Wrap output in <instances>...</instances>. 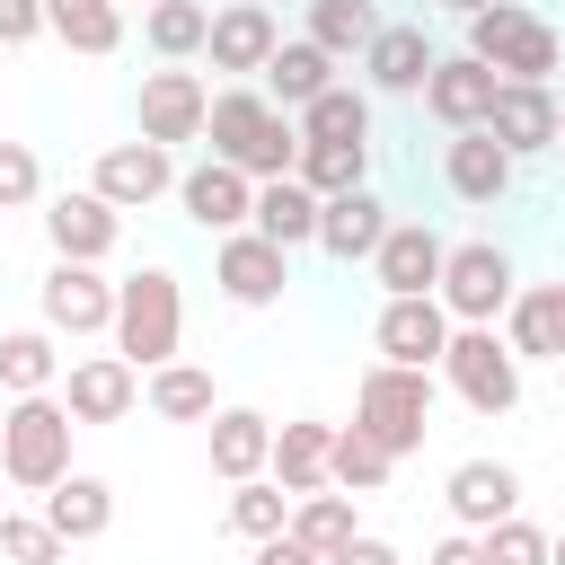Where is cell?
Instances as JSON below:
<instances>
[{
  "mask_svg": "<svg viewBox=\"0 0 565 565\" xmlns=\"http://www.w3.org/2000/svg\"><path fill=\"white\" fill-rule=\"evenodd\" d=\"M203 132H212V159L247 168L256 185L300 168V115H291V106H274L265 88H221V97H212V115H203Z\"/></svg>",
  "mask_w": 565,
  "mask_h": 565,
  "instance_id": "obj_1",
  "label": "cell"
},
{
  "mask_svg": "<svg viewBox=\"0 0 565 565\" xmlns=\"http://www.w3.org/2000/svg\"><path fill=\"white\" fill-rule=\"evenodd\" d=\"M71 433H79V415H71L53 388L9 397V415H0V477H9L18 494H53V486L71 477Z\"/></svg>",
  "mask_w": 565,
  "mask_h": 565,
  "instance_id": "obj_2",
  "label": "cell"
},
{
  "mask_svg": "<svg viewBox=\"0 0 565 565\" xmlns=\"http://www.w3.org/2000/svg\"><path fill=\"white\" fill-rule=\"evenodd\" d=\"M177 344H185V291H177V274L168 265L124 274L115 282V353L132 371H159V362H177Z\"/></svg>",
  "mask_w": 565,
  "mask_h": 565,
  "instance_id": "obj_3",
  "label": "cell"
},
{
  "mask_svg": "<svg viewBox=\"0 0 565 565\" xmlns=\"http://www.w3.org/2000/svg\"><path fill=\"white\" fill-rule=\"evenodd\" d=\"M353 424H362L371 441H388L397 459H406V450H424V433H433V371L371 362V371H362V388H353Z\"/></svg>",
  "mask_w": 565,
  "mask_h": 565,
  "instance_id": "obj_4",
  "label": "cell"
},
{
  "mask_svg": "<svg viewBox=\"0 0 565 565\" xmlns=\"http://www.w3.org/2000/svg\"><path fill=\"white\" fill-rule=\"evenodd\" d=\"M468 53H477L486 71H503V79H556V62H565L556 26H547L539 9H521V0L477 9V18H468Z\"/></svg>",
  "mask_w": 565,
  "mask_h": 565,
  "instance_id": "obj_5",
  "label": "cell"
},
{
  "mask_svg": "<svg viewBox=\"0 0 565 565\" xmlns=\"http://www.w3.org/2000/svg\"><path fill=\"white\" fill-rule=\"evenodd\" d=\"M441 380H450L459 406H477V415H512V406H521V353H512V335H494V327H450Z\"/></svg>",
  "mask_w": 565,
  "mask_h": 565,
  "instance_id": "obj_6",
  "label": "cell"
},
{
  "mask_svg": "<svg viewBox=\"0 0 565 565\" xmlns=\"http://www.w3.org/2000/svg\"><path fill=\"white\" fill-rule=\"evenodd\" d=\"M512 291H521V274H512V256H503L494 238H459V247H450V265H441V309H450L459 327H494V318L512 309Z\"/></svg>",
  "mask_w": 565,
  "mask_h": 565,
  "instance_id": "obj_7",
  "label": "cell"
},
{
  "mask_svg": "<svg viewBox=\"0 0 565 565\" xmlns=\"http://www.w3.org/2000/svg\"><path fill=\"white\" fill-rule=\"evenodd\" d=\"M35 309L53 335H115V282L97 265H71V256H53V274L35 282Z\"/></svg>",
  "mask_w": 565,
  "mask_h": 565,
  "instance_id": "obj_8",
  "label": "cell"
},
{
  "mask_svg": "<svg viewBox=\"0 0 565 565\" xmlns=\"http://www.w3.org/2000/svg\"><path fill=\"white\" fill-rule=\"evenodd\" d=\"M450 309H441V291H415V300H380V327H371V344H380V362H406V371H441V353H450Z\"/></svg>",
  "mask_w": 565,
  "mask_h": 565,
  "instance_id": "obj_9",
  "label": "cell"
},
{
  "mask_svg": "<svg viewBox=\"0 0 565 565\" xmlns=\"http://www.w3.org/2000/svg\"><path fill=\"white\" fill-rule=\"evenodd\" d=\"M212 282H221L230 309H265V300H282V282H291V247H274L265 230H230L221 256H212Z\"/></svg>",
  "mask_w": 565,
  "mask_h": 565,
  "instance_id": "obj_10",
  "label": "cell"
},
{
  "mask_svg": "<svg viewBox=\"0 0 565 565\" xmlns=\"http://www.w3.org/2000/svg\"><path fill=\"white\" fill-rule=\"evenodd\" d=\"M177 203H185V221H194V230L230 238V230H247V221H256V177H247V168H230V159H203V168H185V177H177Z\"/></svg>",
  "mask_w": 565,
  "mask_h": 565,
  "instance_id": "obj_11",
  "label": "cell"
},
{
  "mask_svg": "<svg viewBox=\"0 0 565 565\" xmlns=\"http://www.w3.org/2000/svg\"><path fill=\"white\" fill-rule=\"evenodd\" d=\"M44 238H53V256H71V265H106L115 238H124V212H115L97 185H79V194H53V203H44Z\"/></svg>",
  "mask_w": 565,
  "mask_h": 565,
  "instance_id": "obj_12",
  "label": "cell"
},
{
  "mask_svg": "<svg viewBox=\"0 0 565 565\" xmlns=\"http://www.w3.org/2000/svg\"><path fill=\"white\" fill-rule=\"evenodd\" d=\"M433 35H424V18H388L380 35H371V53H362V79H371V97H424V79H433Z\"/></svg>",
  "mask_w": 565,
  "mask_h": 565,
  "instance_id": "obj_13",
  "label": "cell"
},
{
  "mask_svg": "<svg viewBox=\"0 0 565 565\" xmlns=\"http://www.w3.org/2000/svg\"><path fill=\"white\" fill-rule=\"evenodd\" d=\"M88 185H97V194H106L115 212H141V203L177 194V159H168L159 141H115V150H97Z\"/></svg>",
  "mask_w": 565,
  "mask_h": 565,
  "instance_id": "obj_14",
  "label": "cell"
},
{
  "mask_svg": "<svg viewBox=\"0 0 565 565\" xmlns=\"http://www.w3.org/2000/svg\"><path fill=\"white\" fill-rule=\"evenodd\" d=\"M441 265H450V238H441V230H424V221H388V238H380V256H371V274H380V291H388V300L441 291Z\"/></svg>",
  "mask_w": 565,
  "mask_h": 565,
  "instance_id": "obj_15",
  "label": "cell"
},
{
  "mask_svg": "<svg viewBox=\"0 0 565 565\" xmlns=\"http://www.w3.org/2000/svg\"><path fill=\"white\" fill-rule=\"evenodd\" d=\"M494 88H503V71H486L477 53H441V62H433V79H424V106H433V124L477 132V124L494 115Z\"/></svg>",
  "mask_w": 565,
  "mask_h": 565,
  "instance_id": "obj_16",
  "label": "cell"
},
{
  "mask_svg": "<svg viewBox=\"0 0 565 565\" xmlns=\"http://www.w3.org/2000/svg\"><path fill=\"white\" fill-rule=\"evenodd\" d=\"M203 115H212V88L194 71H150L141 79V141H159V150L203 141Z\"/></svg>",
  "mask_w": 565,
  "mask_h": 565,
  "instance_id": "obj_17",
  "label": "cell"
},
{
  "mask_svg": "<svg viewBox=\"0 0 565 565\" xmlns=\"http://www.w3.org/2000/svg\"><path fill=\"white\" fill-rule=\"evenodd\" d=\"M274 44H282V26H274V9H265V0H230V9H212V35H203L212 71L247 79V71H265V62H274Z\"/></svg>",
  "mask_w": 565,
  "mask_h": 565,
  "instance_id": "obj_18",
  "label": "cell"
},
{
  "mask_svg": "<svg viewBox=\"0 0 565 565\" xmlns=\"http://www.w3.org/2000/svg\"><path fill=\"white\" fill-rule=\"evenodd\" d=\"M486 132H494L512 159H539V150H556V88H547V79H503V88H494V115H486Z\"/></svg>",
  "mask_w": 565,
  "mask_h": 565,
  "instance_id": "obj_19",
  "label": "cell"
},
{
  "mask_svg": "<svg viewBox=\"0 0 565 565\" xmlns=\"http://www.w3.org/2000/svg\"><path fill=\"white\" fill-rule=\"evenodd\" d=\"M132 397H141V371H132L124 353H79L71 380H62V406H71L79 424H124Z\"/></svg>",
  "mask_w": 565,
  "mask_h": 565,
  "instance_id": "obj_20",
  "label": "cell"
},
{
  "mask_svg": "<svg viewBox=\"0 0 565 565\" xmlns=\"http://www.w3.org/2000/svg\"><path fill=\"white\" fill-rule=\"evenodd\" d=\"M441 503H450V521H459V530H494V521H512V512H521V477H512L503 459H459V468H450V486H441Z\"/></svg>",
  "mask_w": 565,
  "mask_h": 565,
  "instance_id": "obj_21",
  "label": "cell"
},
{
  "mask_svg": "<svg viewBox=\"0 0 565 565\" xmlns=\"http://www.w3.org/2000/svg\"><path fill=\"white\" fill-rule=\"evenodd\" d=\"M380 238H388V203H380L371 185L327 194V212H318V247H327L335 265H371V256H380Z\"/></svg>",
  "mask_w": 565,
  "mask_h": 565,
  "instance_id": "obj_22",
  "label": "cell"
},
{
  "mask_svg": "<svg viewBox=\"0 0 565 565\" xmlns=\"http://www.w3.org/2000/svg\"><path fill=\"white\" fill-rule=\"evenodd\" d=\"M512 150L477 124V132H450V150H441V177H450V194L459 203H503V185H512Z\"/></svg>",
  "mask_w": 565,
  "mask_h": 565,
  "instance_id": "obj_23",
  "label": "cell"
},
{
  "mask_svg": "<svg viewBox=\"0 0 565 565\" xmlns=\"http://www.w3.org/2000/svg\"><path fill=\"white\" fill-rule=\"evenodd\" d=\"M503 335L521 362H565V282H521L503 309Z\"/></svg>",
  "mask_w": 565,
  "mask_h": 565,
  "instance_id": "obj_24",
  "label": "cell"
},
{
  "mask_svg": "<svg viewBox=\"0 0 565 565\" xmlns=\"http://www.w3.org/2000/svg\"><path fill=\"white\" fill-rule=\"evenodd\" d=\"M327 450H335V424H318V415L274 424V459H265V477H274L282 494H318V486H327Z\"/></svg>",
  "mask_w": 565,
  "mask_h": 565,
  "instance_id": "obj_25",
  "label": "cell"
},
{
  "mask_svg": "<svg viewBox=\"0 0 565 565\" xmlns=\"http://www.w3.org/2000/svg\"><path fill=\"white\" fill-rule=\"evenodd\" d=\"M256 79H265V97H274V106H291V115H300L309 97H327V88H335V53H327V44H309V35H291V44H274V62H265Z\"/></svg>",
  "mask_w": 565,
  "mask_h": 565,
  "instance_id": "obj_26",
  "label": "cell"
},
{
  "mask_svg": "<svg viewBox=\"0 0 565 565\" xmlns=\"http://www.w3.org/2000/svg\"><path fill=\"white\" fill-rule=\"evenodd\" d=\"M265 459H274V415H256V406H221L212 415V477H265Z\"/></svg>",
  "mask_w": 565,
  "mask_h": 565,
  "instance_id": "obj_27",
  "label": "cell"
},
{
  "mask_svg": "<svg viewBox=\"0 0 565 565\" xmlns=\"http://www.w3.org/2000/svg\"><path fill=\"white\" fill-rule=\"evenodd\" d=\"M44 521H53L71 547H88V539H106V530H115V486H106V477H88V468H71V477L44 494Z\"/></svg>",
  "mask_w": 565,
  "mask_h": 565,
  "instance_id": "obj_28",
  "label": "cell"
},
{
  "mask_svg": "<svg viewBox=\"0 0 565 565\" xmlns=\"http://www.w3.org/2000/svg\"><path fill=\"white\" fill-rule=\"evenodd\" d=\"M318 212H327V203H318L300 177H265V185H256V221H247V230H265L274 247H318Z\"/></svg>",
  "mask_w": 565,
  "mask_h": 565,
  "instance_id": "obj_29",
  "label": "cell"
},
{
  "mask_svg": "<svg viewBox=\"0 0 565 565\" xmlns=\"http://www.w3.org/2000/svg\"><path fill=\"white\" fill-rule=\"evenodd\" d=\"M141 397H150L159 424H212V415H221L203 362H159V371H141Z\"/></svg>",
  "mask_w": 565,
  "mask_h": 565,
  "instance_id": "obj_30",
  "label": "cell"
},
{
  "mask_svg": "<svg viewBox=\"0 0 565 565\" xmlns=\"http://www.w3.org/2000/svg\"><path fill=\"white\" fill-rule=\"evenodd\" d=\"M53 380H62L53 327H9V335H0V388H9V397H35V388H53Z\"/></svg>",
  "mask_w": 565,
  "mask_h": 565,
  "instance_id": "obj_31",
  "label": "cell"
},
{
  "mask_svg": "<svg viewBox=\"0 0 565 565\" xmlns=\"http://www.w3.org/2000/svg\"><path fill=\"white\" fill-rule=\"evenodd\" d=\"M318 203L327 194H353V185H371V141H300V168H291Z\"/></svg>",
  "mask_w": 565,
  "mask_h": 565,
  "instance_id": "obj_32",
  "label": "cell"
},
{
  "mask_svg": "<svg viewBox=\"0 0 565 565\" xmlns=\"http://www.w3.org/2000/svg\"><path fill=\"white\" fill-rule=\"evenodd\" d=\"M388 468H397V450H388V441H371L362 424H335L327 486H344V494H380V486H388Z\"/></svg>",
  "mask_w": 565,
  "mask_h": 565,
  "instance_id": "obj_33",
  "label": "cell"
},
{
  "mask_svg": "<svg viewBox=\"0 0 565 565\" xmlns=\"http://www.w3.org/2000/svg\"><path fill=\"white\" fill-rule=\"evenodd\" d=\"M388 18H380V0H309V44H327L335 62H353V53H371V35H380Z\"/></svg>",
  "mask_w": 565,
  "mask_h": 565,
  "instance_id": "obj_34",
  "label": "cell"
},
{
  "mask_svg": "<svg viewBox=\"0 0 565 565\" xmlns=\"http://www.w3.org/2000/svg\"><path fill=\"white\" fill-rule=\"evenodd\" d=\"M44 26L71 53H115L124 44V0H44Z\"/></svg>",
  "mask_w": 565,
  "mask_h": 565,
  "instance_id": "obj_35",
  "label": "cell"
},
{
  "mask_svg": "<svg viewBox=\"0 0 565 565\" xmlns=\"http://www.w3.org/2000/svg\"><path fill=\"white\" fill-rule=\"evenodd\" d=\"M203 35H212V9H203V0H150V18H141V44H150L159 62H194Z\"/></svg>",
  "mask_w": 565,
  "mask_h": 565,
  "instance_id": "obj_36",
  "label": "cell"
},
{
  "mask_svg": "<svg viewBox=\"0 0 565 565\" xmlns=\"http://www.w3.org/2000/svg\"><path fill=\"white\" fill-rule=\"evenodd\" d=\"M300 141H371V88H327L300 106Z\"/></svg>",
  "mask_w": 565,
  "mask_h": 565,
  "instance_id": "obj_37",
  "label": "cell"
},
{
  "mask_svg": "<svg viewBox=\"0 0 565 565\" xmlns=\"http://www.w3.org/2000/svg\"><path fill=\"white\" fill-rule=\"evenodd\" d=\"M362 521H353V494L344 486H318V494H291V539H309L318 556H335L344 539H353Z\"/></svg>",
  "mask_w": 565,
  "mask_h": 565,
  "instance_id": "obj_38",
  "label": "cell"
},
{
  "mask_svg": "<svg viewBox=\"0 0 565 565\" xmlns=\"http://www.w3.org/2000/svg\"><path fill=\"white\" fill-rule=\"evenodd\" d=\"M230 530L256 547V539H274V530H291V494L274 486V477H238L230 486Z\"/></svg>",
  "mask_w": 565,
  "mask_h": 565,
  "instance_id": "obj_39",
  "label": "cell"
},
{
  "mask_svg": "<svg viewBox=\"0 0 565 565\" xmlns=\"http://www.w3.org/2000/svg\"><path fill=\"white\" fill-rule=\"evenodd\" d=\"M62 547H71V539H62L44 512H9V521H0V556H9V565H62Z\"/></svg>",
  "mask_w": 565,
  "mask_h": 565,
  "instance_id": "obj_40",
  "label": "cell"
},
{
  "mask_svg": "<svg viewBox=\"0 0 565 565\" xmlns=\"http://www.w3.org/2000/svg\"><path fill=\"white\" fill-rule=\"evenodd\" d=\"M477 539H486V565H547V547H556V539H547L539 521H521V512L494 521V530H477Z\"/></svg>",
  "mask_w": 565,
  "mask_h": 565,
  "instance_id": "obj_41",
  "label": "cell"
},
{
  "mask_svg": "<svg viewBox=\"0 0 565 565\" xmlns=\"http://www.w3.org/2000/svg\"><path fill=\"white\" fill-rule=\"evenodd\" d=\"M44 194V159L26 141H0V212H26Z\"/></svg>",
  "mask_w": 565,
  "mask_h": 565,
  "instance_id": "obj_42",
  "label": "cell"
},
{
  "mask_svg": "<svg viewBox=\"0 0 565 565\" xmlns=\"http://www.w3.org/2000/svg\"><path fill=\"white\" fill-rule=\"evenodd\" d=\"M35 35H53V26H44V0H0V53H18V44H35Z\"/></svg>",
  "mask_w": 565,
  "mask_h": 565,
  "instance_id": "obj_43",
  "label": "cell"
},
{
  "mask_svg": "<svg viewBox=\"0 0 565 565\" xmlns=\"http://www.w3.org/2000/svg\"><path fill=\"white\" fill-rule=\"evenodd\" d=\"M247 565H327V556H318L309 539H291V530H274V539H256V556H247Z\"/></svg>",
  "mask_w": 565,
  "mask_h": 565,
  "instance_id": "obj_44",
  "label": "cell"
},
{
  "mask_svg": "<svg viewBox=\"0 0 565 565\" xmlns=\"http://www.w3.org/2000/svg\"><path fill=\"white\" fill-rule=\"evenodd\" d=\"M327 565H397V547H388V539H371V530H353V539H344Z\"/></svg>",
  "mask_w": 565,
  "mask_h": 565,
  "instance_id": "obj_45",
  "label": "cell"
},
{
  "mask_svg": "<svg viewBox=\"0 0 565 565\" xmlns=\"http://www.w3.org/2000/svg\"><path fill=\"white\" fill-rule=\"evenodd\" d=\"M424 565H486V539H477V530H450V539H441Z\"/></svg>",
  "mask_w": 565,
  "mask_h": 565,
  "instance_id": "obj_46",
  "label": "cell"
},
{
  "mask_svg": "<svg viewBox=\"0 0 565 565\" xmlns=\"http://www.w3.org/2000/svg\"><path fill=\"white\" fill-rule=\"evenodd\" d=\"M441 9H459V18H477V9H494V0H441Z\"/></svg>",
  "mask_w": 565,
  "mask_h": 565,
  "instance_id": "obj_47",
  "label": "cell"
},
{
  "mask_svg": "<svg viewBox=\"0 0 565 565\" xmlns=\"http://www.w3.org/2000/svg\"><path fill=\"white\" fill-rule=\"evenodd\" d=\"M547 565H565V530H556V547H547Z\"/></svg>",
  "mask_w": 565,
  "mask_h": 565,
  "instance_id": "obj_48",
  "label": "cell"
},
{
  "mask_svg": "<svg viewBox=\"0 0 565 565\" xmlns=\"http://www.w3.org/2000/svg\"><path fill=\"white\" fill-rule=\"evenodd\" d=\"M556 150H565V97H556Z\"/></svg>",
  "mask_w": 565,
  "mask_h": 565,
  "instance_id": "obj_49",
  "label": "cell"
},
{
  "mask_svg": "<svg viewBox=\"0 0 565 565\" xmlns=\"http://www.w3.org/2000/svg\"><path fill=\"white\" fill-rule=\"evenodd\" d=\"M0 521H9V494H0Z\"/></svg>",
  "mask_w": 565,
  "mask_h": 565,
  "instance_id": "obj_50",
  "label": "cell"
}]
</instances>
